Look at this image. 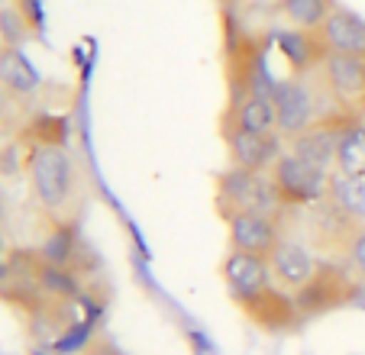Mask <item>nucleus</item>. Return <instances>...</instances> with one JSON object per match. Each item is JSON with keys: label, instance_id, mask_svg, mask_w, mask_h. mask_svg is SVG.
<instances>
[{"label": "nucleus", "instance_id": "obj_16", "mask_svg": "<svg viewBox=\"0 0 365 355\" xmlns=\"http://www.w3.org/2000/svg\"><path fill=\"white\" fill-rule=\"evenodd\" d=\"M333 165H336V175L365 181V123L362 120H356V123L343 133V139H339V145H336V162Z\"/></svg>", "mask_w": 365, "mask_h": 355}, {"label": "nucleus", "instance_id": "obj_18", "mask_svg": "<svg viewBox=\"0 0 365 355\" xmlns=\"http://www.w3.org/2000/svg\"><path fill=\"white\" fill-rule=\"evenodd\" d=\"M336 210H343L349 220L365 223V181L359 178H343V175H330V191H327Z\"/></svg>", "mask_w": 365, "mask_h": 355}, {"label": "nucleus", "instance_id": "obj_9", "mask_svg": "<svg viewBox=\"0 0 365 355\" xmlns=\"http://www.w3.org/2000/svg\"><path fill=\"white\" fill-rule=\"evenodd\" d=\"M230 232V249L242 255H255V259H269L284 240L278 217L272 213H236L227 220Z\"/></svg>", "mask_w": 365, "mask_h": 355}, {"label": "nucleus", "instance_id": "obj_10", "mask_svg": "<svg viewBox=\"0 0 365 355\" xmlns=\"http://www.w3.org/2000/svg\"><path fill=\"white\" fill-rule=\"evenodd\" d=\"M223 143H227L230 162L233 168L242 171H259L269 175V168L278 162L282 155V143L284 139L278 133H246V130H223Z\"/></svg>", "mask_w": 365, "mask_h": 355}, {"label": "nucleus", "instance_id": "obj_23", "mask_svg": "<svg viewBox=\"0 0 365 355\" xmlns=\"http://www.w3.org/2000/svg\"><path fill=\"white\" fill-rule=\"evenodd\" d=\"M78 355H123V352L117 349V342H110L107 336L94 333V336H88V339H84V346L78 349Z\"/></svg>", "mask_w": 365, "mask_h": 355}, {"label": "nucleus", "instance_id": "obj_21", "mask_svg": "<svg viewBox=\"0 0 365 355\" xmlns=\"http://www.w3.org/2000/svg\"><path fill=\"white\" fill-rule=\"evenodd\" d=\"M29 36V26L26 20L20 16L16 7H4L0 10V46H14L20 48V42Z\"/></svg>", "mask_w": 365, "mask_h": 355}, {"label": "nucleus", "instance_id": "obj_13", "mask_svg": "<svg viewBox=\"0 0 365 355\" xmlns=\"http://www.w3.org/2000/svg\"><path fill=\"white\" fill-rule=\"evenodd\" d=\"M320 39H324L327 52H343V55L365 58V20L346 7H333L330 20L320 29Z\"/></svg>", "mask_w": 365, "mask_h": 355}, {"label": "nucleus", "instance_id": "obj_6", "mask_svg": "<svg viewBox=\"0 0 365 355\" xmlns=\"http://www.w3.org/2000/svg\"><path fill=\"white\" fill-rule=\"evenodd\" d=\"M320 81L317 71H307V75H291L284 81L272 84V103H275L278 113V136L282 139H294L304 130L317 123V116H324L320 110Z\"/></svg>", "mask_w": 365, "mask_h": 355}, {"label": "nucleus", "instance_id": "obj_7", "mask_svg": "<svg viewBox=\"0 0 365 355\" xmlns=\"http://www.w3.org/2000/svg\"><path fill=\"white\" fill-rule=\"evenodd\" d=\"M317 78L324 84V91L330 94V101L339 110L359 116L362 120V107H365V58L356 55H343V52H327L324 62L317 68Z\"/></svg>", "mask_w": 365, "mask_h": 355}, {"label": "nucleus", "instance_id": "obj_17", "mask_svg": "<svg viewBox=\"0 0 365 355\" xmlns=\"http://www.w3.org/2000/svg\"><path fill=\"white\" fill-rule=\"evenodd\" d=\"M333 7H336L333 0H282L284 20L291 23V29H304V33H320Z\"/></svg>", "mask_w": 365, "mask_h": 355}, {"label": "nucleus", "instance_id": "obj_2", "mask_svg": "<svg viewBox=\"0 0 365 355\" xmlns=\"http://www.w3.org/2000/svg\"><path fill=\"white\" fill-rule=\"evenodd\" d=\"M23 171L42 217L52 220V226H75L84 204V175L65 143H29Z\"/></svg>", "mask_w": 365, "mask_h": 355}, {"label": "nucleus", "instance_id": "obj_4", "mask_svg": "<svg viewBox=\"0 0 365 355\" xmlns=\"http://www.w3.org/2000/svg\"><path fill=\"white\" fill-rule=\"evenodd\" d=\"M214 207L223 223L236 213H272V217L284 213V207L278 204L275 191H272L269 175L242 168L220 171L214 178Z\"/></svg>", "mask_w": 365, "mask_h": 355}, {"label": "nucleus", "instance_id": "obj_3", "mask_svg": "<svg viewBox=\"0 0 365 355\" xmlns=\"http://www.w3.org/2000/svg\"><path fill=\"white\" fill-rule=\"evenodd\" d=\"M269 181H272V191H275L278 204L284 207V213L324 204L327 191H330V171L304 162L291 149H284L278 155V162L269 168Z\"/></svg>", "mask_w": 365, "mask_h": 355}, {"label": "nucleus", "instance_id": "obj_24", "mask_svg": "<svg viewBox=\"0 0 365 355\" xmlns=\"http://www.w3.org/2000/svg\"><path fill=\"white\" fill-rule=\"evenodd\" d=\"M278 4H282V0H278Z\"/></svg>", "mask_w": 365, "mask_h": 355}, {"label": "nucleus", "instance_id": "obj_19", "mask_svg": "<svg viewBox=\"0 0 365 355\" xmlns=\"http://www.w3.org/2000/svg\"><path fill=\"white\" fill-rule=\"evenodd\" d=\"M36 252H39L42 262H48V265L71 268V272H75V268H78V255H81V249H78V236H75V226H52V232H48L46 242H42Z\"/></svg>", "mask_w": 365, "mask_h": 355}, {"label": "nucleus", "instance_id": "obj_14", "mask_svg": "<svg viewBox=\"0 0 365 355\" xmlns=\"http://www.w3.org/2000/svg\"><path fill=\"white\" fill-rule=\"evenodd\" d=\"M278 46H282V55L288 58V65L294 68V75L317 71L327 55V46H324V39H320V33H304V29H288V33H282L278 36Z\"/></svg>", "mask_w": 365, "mask_h": 355}, {"label": "nucleus", "instance_id": "obj_15", "mask_svg": "<svg viewBox=\"0 0 365 355\" xmlns=\"http://www.w3.org/2000/svg\"><path fill=\"white\" fill-rule=\"evenodd\" d=\"M39 71L33 68L26 55L14 46H0V91L14 97H26L39 88Z\"/></svg>", "mask_w": 365, "mask_h": 355}, {"label": "nucleus", "instance_id": "obj_22", "mask_svg": "<svg viewBox=\"0 0 365 355\" xmlns=\"http://www.w3.org/2000/svg\"><path fill=\"white\" fill-rule=\"evenodd\" d=\"M14 7L20 10V16L26 20L29 33L39 36L42 33V4L39 0H14Z\"/></svg>", "mask_w": 365, "mask_h": 355}, {"label": "nucleus", "instance_id": "obj_8", "mask_svg": "<svg viewBox=\"0 0 365 355\" xmlns=\"http://www.w3.org/2000/svg\"><path fill=\"white\" fill-rule=\"evenodd\" d=\"M356 120H359V116L346 113V110H330V113L317 116V123L310 126V130H304L301 136L291 139L288 149L294 152V155H301L304 162H310V165H317V168L330 171V165L336 162L339 139H343V133L349 130Z\"/></svg>", "mask_w": 365, "mask_h": 355}, {"label": "nucleus", "instance_id": "obj_1", "mask_svg": "<svg viewBox=\"0 0 365 355\" xmlns=\"http://www.w3.org/2000/svg\"><path fill=\"white\" fill-rule=\"evenodd\" d=\"M220 278L233 307L262 333H291L304 326V317L294 304V294H288L275 281L269 259H255L230 249L220 262Z\"/></svg>", "mask_w": 365, "mask_h": 355}, {"label": "nucleus", "instance_id": "obj_12", "mask_svg": "<svg viewBox=\"0 0 365 355\" xmlns=\"http://www.w3.org/2000/svg\"><path fill=\"white\" fill-rule=\"evenodd\" d=\"M223 130H246V133H278V113L272 94L252 91L242 101L230 103L223 116Z\"/></svg>", "mask_w": 365, "mask_h": 355}, {"label": "nucleus", "instance_id": "obj_11", "mask_svg": "<svg viewBox=\"0 0 365 355\" xmlns=\"http://www.w3.org/2000/svg\"><path fill=\"white\" fill-rule=\"evenodd\" d=\"M320 262H324V259H317V252H314V249L304 246V242H297V240H282L275 252L269 255L272 274H275V281L288 294L301 291V287L307 284L314 274H317Z\"/></svg>", "mask_w": 365, "mask_h": 355}, {"label": "nucleus", "instance_id": "obj_5", "mask_svg": "<svg viewBox=\"0 0 365 355\" xmlns=\"http://www.w3.org/2000/svg\"><path fill=\"white\" fill-rule=\"evenodd\" d=\"M362 281L349 272V265H336V262H320L317 274L294 294V304L301 310L304 323L320 320V317L343 310L362 297Z\"/></svg>", "mask_w": 365, "mask_h": 355}, {"label": "nucleus", "instance_id": "obj_20", "mask_svg": "<svg viewBox=\"0 0 365 355\" xmlns=\"http://www.w3.org/2000/svg\"><path fill=\"white\" fill-rule=\"evenodd\" d=\"M343 259L349 265V272L365 284V223H359L349 232V240L343 242Z\"/></svg>", "mask_w": 365, "mask_h": 355}]
</instances>
